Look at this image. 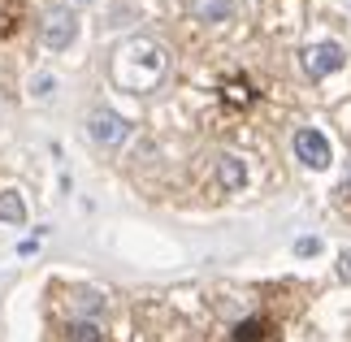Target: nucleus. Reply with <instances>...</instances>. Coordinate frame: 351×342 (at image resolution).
I'll use <instances>...</instances> for the list:
<instances>
[{
    "label": "nucleus",
    "mask_w": 351,
    "mask_h": 342,
    "mask_svg": "<svg viewBox=\"0 0 351 342\" xmlns=\"http://www.w3.org/2000/svg\"><path fill=\"white\" fill-rule=\"evenodd\" d=\"M113 83L121 91H134V95H143V91H152L160 78H165L169 70V57H165V48L156 44V39H147V35H134L126 39L117 52H113Z\"/></svg>",
    "instance_id": "f257e3e1"
},
{
    "label": "nucleus",
    "mask_w": 351,
    "mask_h": 342,
    "mask_svg": "<svg viewBox=\"0 0 351 342\" xmlns=\"http://www.w3.org/2000/svg\"><path fill=\"white\" fill-rule=\"evenodd\" d=\"M87 134H91L100 147H121V143L130 139V121L121 117V113H113V108H91Z\"/></svg>",
    "instance_id": "f03ea898"
},
{
    "label": "nucleus",
    "mask_w": 351,
    "mask_h": 342,
    "mask_svg": "<svg viewBox=\"0 0 351 342\" xmlns=\"http://www.w3.org/2000/svg\"><path fill=\"white\" fill-rule=\"evenodd\" d=\"M74 35H78V18L70 9H48L44 22H39V39H44V48H52V52H65L74 44Z\"/></svg>",
    "instance_id": "7ed1b4c3"
},
{
    "label": "nucleus",
    "mask_w": 351,
    "mask_h": 342,
    "mask_svg": "<svg viewBox=\"0 0 351 342\" xmlns=\"http://www.w3.org/2000/svg\"><path fill=\"white\" fill-rule=\"evenodd\" d=\"M295 156L304 160L308 169H326L330 165V139L321 130H313V126H304V130H295Z\"/></svg>",
    "instance_id": "20e7f679"
},
{
    "label": "nucleus",
    "mask_w": 351,
    "mask_h": 342,
    "mask_svg": "<svg viewBox=\"0 0 351 342\" xmlns=\"http://www.w3.org/2000/svg\"><path fill=\"white\" fill-rule=\"evenodd\" d=\"M300 61H304V70L313 78H326V74H334L343 65V48L339 44H308L300 52Z\"/></svg>",
    "instance_id": "39448f33"
},
{
    "label": "nucleus",
    "mask_w": 351,
    "mask_h": 342,
    "mask_svg": "<svg viewBox=\"0 0 351 342\" xmlns=\"http://www.w3.org/2000/svg\"><path fill=\"white\" fill-rule=\"evenodd\" d=\"M217 178H221L226 191H243V182H247V165H243V156L226 152V156L217 160Z\"/></svg>",
    "instance_id": "423d86ee"
},
{
    "label": "nucleus",
    "mask_w": 351,
    "mask_h": 342,
    "mask_svg": "<svg viewBox=\"0 0 351 342\" xmlns=\"http://www.w3.org/2000/svg\"><path fill=\"white\" fill-rule=\"evenodd\" d=\"M186 9L199 22H226L234 13V0H186Z\"/></svg>",
    "instance_id": "0eeeda50"
},
{
    "label": "nucleus",
    "mask_w": 351,
    "mask_h": 342,
    "mask_svg": "<svg viewBox=\"0 0 351 342\" xmlns=\"http://www.w3.org/2000/svg\"><path fill=\"white\" fill-rule=\"evenodd\" d=\"M0 221L5 225H26V204L18 191H0Z\"/></svg>",
    "instance_id": "6e6552de"
},
{
    "label": "nucleus",
    "mask_w": 351,
    "mask_h": 342,
    "mask_svg": "<svg viewBox=\"0 0 351 342\" xmlns=\"http://www.w3.org/2000/svg\"><path fill=\"white\" fill-rule=\"evenodd\" d=\"M70 342H100L96 321H70Z\"/></svg>",
    "instance_id": "1a4fd4ad"
},
{
    "label": "nucleus",
    "mask_w": 351,
    "mask_h": 342,
    "mask_svg": "<svg viewBox=\"0 0 351 342\" xmlns=\"http://www.w3.org/2000/svg\"><path fill=\"white\" fill-rule=\"evenodd\" d=\"M265 330H269L265 321H243L234 330V342H265Z\"/></svg>",
    "instance_id": "9d476101"
},
{
    "label": "nucleus",
    "mask_w": 351,
    "mask_h": 342,
    "mask_svg": "<svg viewBox=\"0 0 351 342\" xmlns=\"http://www.w3.org/2000/svg\"><path fill=\"white\" fill-rule=\"evenodd\" d=\"M221 95H226V100H230V104H247V100H252L247 83H239V78H234V83H226V87H221Z\"/></svg>",
    "instance_id": "9b49d317"
},
{
    "label": "nucleus",
    "mask_w": 351,
    "mask_h": 342,
    "mask_svg": "<svg viewBox=\"0 0 351 342\" xmlns=\"http://www.w3.org/2000/svg\"><path fill=\"white\" fill-rule=\"evenodd\" d=\"M31 91L39 95V100H48V95L57 91V78H52V74H35V83H31Z\"/></svg>",
    "instance_id": "f8f14e48"
},
{
    "label": "nucleus",
    "mask_w": 351,
    "mask_h": 342,
    "mask_svg": "<svg viewBox=\"0 0 351 342\" xmlns=\"http://www.w3.org/2000/svg\"><path fill=\"white\" fill-rule=\"evenodd\" d=\"M321 252V239H300L295 243V256H317Z\"/></svg>",
    "instance_id": "ddd939ff"
},
{
    "label": "nucleus",
    "mask_w": 351,
    "mask_h": 342,
    "mask_svg": "<svg viewBox=\"0 0 351 342\" xmlns=\"http://www.w3.org/2000/svg\"><path fill=\"white\" fill-rule=\"evenodd\" d=\"M339 278L351 286V252H343V256H339Z\"/></svg>",
    "instance_id": "4468645a"
},
{
    "label": "nucleus",
    "mask_w": 351,
    "mask_h": 342,
    "mask_svg": "<svg viewBox=\"0 0 351 342\" xmlns=\"http://www.w3.org/2000/svg\"><path fill=\"white\" fill-rule=\"evenodd\" d=\"M347 191H351V182H347Z\"/></svg>",
    "instance_id": "2eb2a0df"
}]
</instances>
